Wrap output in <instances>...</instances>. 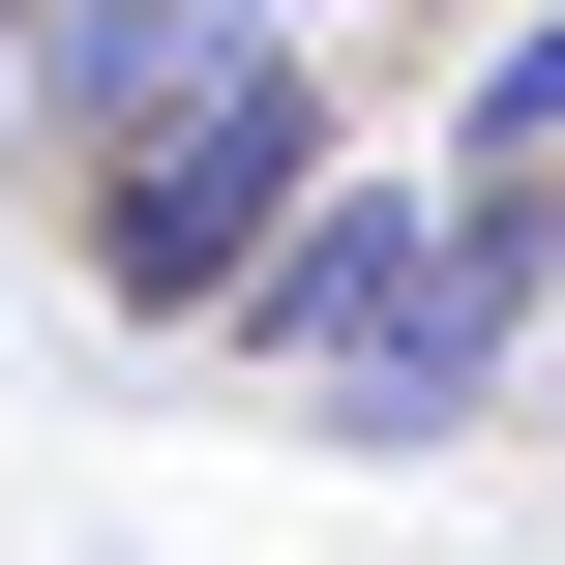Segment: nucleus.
Wrapping results in <instances>:
<instances>
[{
    "instance_id": "3",
    "label": "nucleus",
    "mask_w": 565,
    "mask_h": 565,
    "mask_svg": "<svg viewBox=\"0 0 565 565\" xmlns=\"http://www.w3.org/2000/svg\"><path fill=\"white\" fill-rule=\"evenodd\" d=\"M238 60H268L238 0H30V30H0V119H30V149H60V209H89V179H119V149H179Z\"/></svg>"
},
{
    "instance_id": "6",
    "label": "nucleus",
    "mask_w": 565,
    "mask_h": 565,
    "mask_svg": "<svg viewBox=\"0 0 565 565\" xmlns=\"http://www.w3.org/2000/svg\"><path fill=\"white\" fill-rule=\"evenodd\" d=\"M536 387H565V358H536Z\"/></svg>"
},
{
    "instance_id": "5",
    "label": "nucleus",
    "mask_w": 565,
    "mask_h": 565,
    "mask_svg": "<svg viewBox=\"0 0 565 565\" xmlns=\"http://www.w3.org/2000/svg\"><path fill=\"white\" fill-rule=\"evenodd\" d=\"M238 30H328V0H238Z\"/></svg>"
},
{
    "instance_id": "2",
    "label": "nucleus",
    "mask_w": 565,
    "mask_h": 565,
    "mask_svg": "<svg viewBox=\"0 0 565 565\" xmlns=\"http://www.w3.org/2000/svg\"><path fill=\"white\" fill-rule=\"evenodd\" d=\"M417 298H447V149H358V179H328V209H298V238H268V298H238V328H209V358H238V387H298V417H328V387H358V358H387V328H417Z\"/></svg>"
},
{
    "instance_id": "4",
    "label": "nucleus",
    "mask_w": 565,
    "mask_h": 565,
    "mask_svg": "<svg viewBox=\"0 0 565 565\" xmlns=\"http://www.w3.org/2000/svg\"><path fill=\"white\" fill-rule=\"evenodd\" d=\"M447 149H565V0H507V30H477V89H447Z\"/></svg>"
},
{
    "instance_id": "1",
    "label": "nucleus",
    "mask_w": 565,
    "mask_h": 565,
    "mask_svg": "<svg viewBox=\"0 0 565 565\" xmlns=\"http://www.w3.org/2000/svg\"><path fill=\"white\" fill-rule=\"evenodd\" d=\"M328 179H358V119H328V60L268 30L179 149H119V179H89V298H119V328H238V298H268V238H298Z\"/></svg>"
}]
</instances>
